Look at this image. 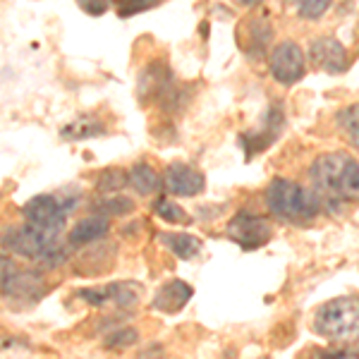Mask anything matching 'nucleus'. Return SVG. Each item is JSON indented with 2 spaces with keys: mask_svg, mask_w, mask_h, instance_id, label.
<instances>
[{
  "mask_svg": "<svg viewBox=\"0 0 359 359\" xmlns=\"http://www.w3.org/2000/svg\"><path fill=\"white\" fill-rule=\"evenodd\" d=\"M309 180L323 199L359 201V163L350 154H321L309 165Z\"/></svg>",
  "mask_w": 359,
  "mask_h": 359,
  "instance_id": "obj_1",
  "label": "nucleus"
},
{
  "mask_svg": "<svg viewBox=\"0 0 359 359\" xmlns=\"http://www.w3.org/2000/svg\"><path fill=\"white\" fill-rule=\"evenodd\" d=\"M266 208L285 223H309L321 213L323 199L318 189H306L294 180L276 177L266 187Z\"/></svg>",
  "mask_w": 359,
  "mask_h": 359,
  "instance_id": "obj_2",
  "label": "nucleus"
},
{
  "mask_svg": "<svg viewBox=\"0 0 359 359\" xmlns=\"http://www.w3.org/2000/svg\"><path fill=\"white\" fill-rule=\"evenodd\" d=\"M314 331L328 343H357L359 340V299L335 297L314 311Z\"/></svg>",
  "mask_w": 359,
  "mask_h": 359,
  "instance_id": "obj_3",
  "label": "nucleus"
},
{
  "mask_svg": "<svg viewBox=\"0 0 359 359\" xmlns=\"http://www.w3.org/2000/svg\"><path fill=\"white\" fill-rule=\"evenodd\" d=\"M22 218L39 233L57 237V233H62V228H65L67 208L53 194H36L22 206Z\"/></svg>",
  "mask_w": 359,
  "mask_h": 359,
  "instance_id": "obj_4",
  "label": "nucleus"
},
{
  "mask_svg": "<svg viewBox=\"0 0 359 359\" xmlns=\"http://www.w3.org/2000/svg\"><path fill=\"white\" fill-rule=\"evenodd\" d=\"M137 94L142 103H172L180 98V91L172 82V72L165 60H151L142 67L137 79Z\"/></svg>",
  "mask_w": 359,
  "mask_h": 359,
  "instance_id": "obj_5",
  "label": "nucleus"
},
{
  "mask_svg": "<svg viewBox=\"0 0 359 359\" xmlns=\"http://www.w3.org/2000/svg\"><path fill=\"white\" fill-rule=\"evenodd\" d=\"M230 240L235 242L245 252H254V249H262L271 242L273 237V228L266 218L257 216L252 211H240L230 218L228 228H225Z\"/></svg>",
  "mask_w": 359,
  "mask_h": 359,
  "instance_id": "obj_6",
  "label": "nucleus"
},
{
  "mask_svg": "<svg viewBox=\"0 0 359 359\" xmlns=\"http://www.w3.org/2000/svg\"><path fill=\"white\" fill-rule=\"evenodd\" d=\"M46 294L43 278L36 271H17L8 257L3 259V297L34 304Z\"/></svg>",
  "mask_w": 359,
  "mask_h": 359,
  "instance_id": "obj_7",
  "label": "nucleus"
},
{
  "mask_svg": "<svg viewBox=\"0 0 359 359\" xmlns=\"http://www.w3.org/2000/svg\"><path fill=\"white\" fill-rule=\"evenodd\" d=\"M306 57L294 41H280L269 55L271 77L283 86H292L304 77Z\"/></svg>",
  "mask_w": 359,
  "mask_h": 359,
  "instance_id": "obj_8",
  "label": "nucleus"
},
{
  "mask_svg": "<svg viewBox=\"0 0 359 359\" xmlns=\"http://www.w3.org/2000/svg\"><path fill=\"white\" fill-rule=\"evenodd\" d=\"M53 245H55V237L39 233L36 228H32V225H27V223L5 230V249H10V252L22 259L39 262Z\"/></svg>",
  "mask_w": 359,
  "mask_h": 359,
  "instance_id": "obj_9",
  "label": "nucleus"
},
{
  "mask_svg": "<svg viewBox=\"0 0 359 359\" xmlns=\"http://www.w3.org/2000/svg\"><path fill=\"white\" fill-rule=\"evenodd\" d=\"M163 184L172 196L189 199V196H196V194L204 192L206 177L201 170H196V168L187 165V163H170L163 172Z\"/></svg>",
  "mask_w": 359,
  "mask_h": 359,
  "instance_id": "obj_10",
  "label": "nucleus"
},
{
  "mask_svg": "<svg viewBox=\"0 0 359 359\" xmlns=\"http://www.w3.org/2000/svg\"><path fill=\"white\" fill-rule=\"evenodd\" d=\"M309 62L316 69H323L328 74H340L345 72L350 60H347V50L338 39L331 36H321L314 39L309 43Z\"/></svg>",
  "mask_w": 359,
  "mask_h": 359,
  "instance_id": "obj_11",
  "label": "nucleus"
},
{
  "mask_svg": "<svg viewBox=\"0 0 359 359\" xmlns=\"http://www.w3.org/2000/svg\"><path fill=\"white\" fill-rule=\"evenodd\" d=\"M194 297V287L189 283L180 280V278H172L165 285H161L156 290L151 306L156 311H163V314H177L187 306L189 299Z\"/></svg>",
  "mask_w": 359,
  "mask_h": 359,
  "instance_id": "obj_12",
  "label": "nucleus"
},
{
  "mask_svg": "<svg viewBox=\"0 0 359 359\" xmlns=\"http://www.w3.org/2000/svg\"><path fill=\"white\" fill-rule=\"evenodd\" d=\"M108 233H111V223H108L106 216H89L82 218L79 223L72 225V230L67 233V247L79 249V247H89L94 242L103 240Z\"/></svg>",
  "mask_w": 359,
  "mask_h": 359,
  "instance_id": "obj_13",
  "label": "nucleus"
},
{
  "mask_svg": "<svg viewBox=\"0 0 359 359\" xmlns=\"http://www.w3.org/2000/svg\"><path fill=\"white\" fill-rule=\"evenodd\" d=\"M158 242L165 249H170L177 259H182V262H189V259H194L201 252V242L187 233H161Z\"/></svg>",
  "mask_w": 359,
  "mask_h": 359,
  "instance_id": "obj_14",
  "label": "nucleus"
},
{
  "mask_svg": "<svg viewBox=\"0 0 359 359\" xmlns=\"http://www.w3.org/2000/svg\"><path fill=\"white\" fill-rule=\"evenodd\" d=\"M278 135H280V127L266 125V123L259 132H245V135L240 137V147L245 149L247 161H252L257 154H264L278 139Z\"/></svg>",
  "mask_w": 359,
  "mask_h": 359,
  "instance_id": "obj_15",
  "label": "nucleus"
},
{
  "mask_svg": "<svg viewBox=\"0 0 359 359\" xmlns=\"http://www.w3.org/2000/svg\"><path fill=\"white\" fill-rule=\"evenodd\" d=\"M127 172H130V184L135 187V192L149 196V194H154V192H158V189H161L158 172H156L149 163H144V161L135 163Z\"/></svg>",
  "mask_w": 359,
  "mask_h": 359,
  "instance_id": "obj_16",
  "label": "nucleus"
},
{
  "mask_svg": "<svg viewBox=\"0 0 359 359\" xmlns=\"http://www.w3.org/2000/svg\"><path fill=\"white\" fill-rule=\"evenodd\" d=\"M101 135H106V125L96 118H79L60 130V137L69 142H82V139H94Z\"/></svg>",
  "mask_w": 359,
  "mask_h": 359,
  "instance_id": "obj_17",
  "label": "nucleus"
},
{
  "mask_svg": "<svg viewBox=\"0 0 359 359\" xmlns=\"http://www.w3.org/2000/svg\"><path fill=\"white\" fill-rule=\"evenodd\" d=\"M125 184H130V172L120 170V168H108V170H103L96 180V189L101 194H115V192H120Z\"/></svg>",
  "mask_w": 359,
  "mask_h": 359,
  "instance_id": "obj_18",
  "label": "nucleus"
},
{
  "mask_svg": "<svg viewBox=\"0 0 359 359\" xmlns=\"http://www.w3.org/2000/svg\"><path fill=\"white\" fill-rule=\"evenodd\" d=\"M135 211V201L130 196H108V199L98 201L94 206V213L98 216H125V213Z\"/></svg>",
  "mask_w": 359,
  "mask_h": 359,
  "instance_id": "obj_19",
  "label": "nucleus"
},
{
  "mask_svg": "<svg viewBox=\"0 0 359 359\" xmlns=\"http://www.w3.org/2000/svg\"><path fill=\"white\" fill-rule=\"evenodd\" d=\"M333 0H292L294 13L297 17H302L306 22H316L328 13Z\"/></svg>",
  "mask_w": 359,
  "mask_h": 359,
  "instance_id": "obj_20",
  "label": "nucleus"
},
{
  "mask_svg": "<svg viewBox=\"0 0 359 359\" xmlns=\"http://www.w3.org/2000/svg\"><path fill=\"white\" fill-rule=\"evenodd\" d=\"M154 211L158 213L161 218H163L165 223H182V225H187L189 223V216H187V211H184L182 206L175 204L172 199H165V196H161L158 201L154 204Z\"/></svg>",
  "mask_w": 359,
  "mask_h": 359,
  "instance_id": "obj_21",
  "label": "nucleus"
},
{
  "mask_svg": "<svg viewBox=\"0 0 359 359\" xmlns=\"http://www.w3.org/2000/svg\"><path fill=\"white\" fill-rule=\"evenodd\" d=\"M77 297L91 306H106L108 302H115V283L98 287H84V290L77 292Z\"/></svg>",
  "mask_w": 359,
  "mask_h": 359,
  "instance_id": "obj_22",
  "label": "nucleus"
},
{
  "mask_svg": "<svg viewBox=\"0 0 359 359\" xmlns=\"http://www.w3.org/2000/svg\"><path fill=\"white\" fill-rule=\"evenodd\" d=\"M139 340V333L135 331V328H118V331H113V333H108L106 335V340H103V347L106 350H115V352H120V350H127V347H132Z\"/></svg>",
  "mask_w": 359,
  "mask_h": 359,
  "instance_id": "obj_23",
  "label": "nucleus"
},
{
  "mask_svg": "<svg viewBox=\"0 0 359 359\" xmlns=\"http://www.w3.org/2000/svg\"><path fill=\"white\" fill-rule=\"evenodd\" d=\"M338 125L350 132L352 144L359 149V106H347L338 113Z\"/></svg>",
  "mask_w": 359,
  "mask_h": 359,
  "instance_id": "obj_24",
  "label": "nucleus"
},
{
  "mask_svg": "<svg viewBox=\"0 0 359 359\" xmlns=\"http://www.w3.org/2000/svg\"><path fill=\"white\" fill-rule=\"evenodd\" d=\"M115 8H118L120 17H132L139 13H147L154 5H158V0H113Z\"/></svg>",
  "mask_w": 359,
  "mask_h": 359,
  "instance_id": "obj_25",
  "label": "nucleus"
},
{
  "mask_svg": "<svg viewBox=\"0 0 359 359\" xmlns=\"http://www.w3.org/2000/svg\"><path fill=\"white\" fill-rule=\"evenodd\" d=\"M139 292H142V287L137 283H115V304L132 306L139 299Z\"/></svg>",
  "mask_w": 359,
  "mask_h": 359,
  "instance_id": "obj_26",
  "label": "nucleus"
},
{
  "mask_svg": "<svg viewBox=\"0 0 359 359\" xmlns=\"http://www.w3.org/2000/svg\"><path fill=\"white\" fill-rule=\"evenodd\" d=\"M77 5L84 10L86 15L101 17V15L108 13V8H111V0H77Z\"/></svg>",
  "mask_w": 359,
  "mask_h": 359,
  "instance_id": "obj_27",
  "label": "nucleus"
},
{
  "mask_svg": "<svg viewBox=\"0 0 359 359\" xmlns=\"http://www.w3.org/2000/svg\"><path fill=\"white\" fill-rule=\"evenodd\" d=\"M242 5H257V3H262V0H240Z\"/></svg>",
  "mask_w": 359,
  "mask_h": 359,
  "instance_id": "obj_28",
  "label": "nucleus"
}]
</instances>
